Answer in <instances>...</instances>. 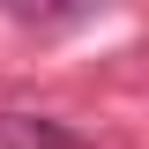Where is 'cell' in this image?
<instances>
[{"label": "cell", "mask_w": 149, "mask_h": 149, "mask_svg": "<svg viewBox=\"0 0 149 149\" xmlns=\"http://www.w3.org/2000/svg\"><path fill=\"white\" fill-rule=\"evenodd\" d=\"M0 149H97V142L52 112H0Z\"/></svg>", "instance_id": "cell-1"}]
</instances>
